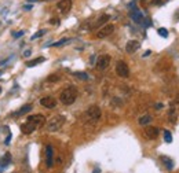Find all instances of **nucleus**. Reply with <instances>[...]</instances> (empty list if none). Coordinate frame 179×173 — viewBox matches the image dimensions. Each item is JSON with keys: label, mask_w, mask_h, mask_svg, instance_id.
I'll list each match as a JSON object with an SVG mask.
<instances>
[{"label": "nucleus", "mask_w": 179, "mask_h": 173, "mask_svg": "<svg viewBox=\"0 0 179 173\" xmlns=\"http://www.w3.org/2000/svg\"><path fill=\"white\" fill-rule=\"evenodd\" d=\"M101 114H102L101 109L98 107V106H91V107H88L87 113H85L88 121H91V122H97V121L101 118Z\"/></svg>", "instance_id": "3"}, {"label": "nucleus", "mask_w": 179, "mask_h": 173, "mask_svg": "<svg viewBox=\"0 0 179 173\" xmlns=\"http://www.w3.org/2000/svg\"><path fill=\"white\" fill-rule=\"evenodd\" d=\"M150 121H152V117H150L149 114H145V115H142V117L138 120V122L139 125H148Z\"/></svg>", "instance_id": "19"}, {"label": "nucleus", "mask_w": 179, "mask_h": 173, "mask_svg": "<svg viewBox=\"0 0 179 173\" xmlns=\"http://www.w3.org/2000/svg\"><path fill=\"white\" fill-rule=\"evenodd\" d=\"M116 73L119 74V77H123V78H127L130 76V69L127 66V63L124 60H119L116 65Z\"/></svg>", "instance_id": "5"}, {"label": "nucleus", "mask_w": 179, "mask_h": 173, "mask_svg": "<svg viewBox=\"0 0 179 173\" xmlns=\"http://www.w3.org/2000/svg\"><path fill=\"white\" fill-rule=\"evenodd\" d=\"M58 8H59L61 12H63V14L69 12L70 8H72V0H59Z\"/></svg>", "instance_id": "9"}, {"label": "nucleus", "mask_w": 179, "mask_h": 173, "mask_svg": "<svg viewBox=\"0 0 179 173\" xmlns=\"http://www.w3.org/2000/svg\"><path fill=\"white\" fill-rule=\"evenodd\" d=\"M21 36H24V32H22V30L17 32V33H12V37H14V38H18V37H21Z\"/></svg>", "instance_id": "29"}, {"label": "nucleus", "mask_w": 179, "mask_h": 173, "mask_svg": "<svg viewBox=\"0 0 179 173\" xmlns=\"http://www.w3.org/2000/svg\"><path fill=\"white\" fill-rule=\"evenodd\" d=\"M158 33H160V36H163V37H167L168 36L167 29H164V28H160L158 29Z\"/></svg>", "instance_id": "25"}, {"label": "nucleus", "mask_w": 179, "mask_h": 173, "mask_svg": "<svg viewBox=\"0 0 179 173\" xmlns=\"http://www.w3.org/2000/svg\"><path fill=\"white\" fill-rule=\"evenodd\" d=\"M168 0H152V3L154 6H161V4H165Z\"/></svg>", "instance_id": "26"}, {"label": "nucleus", "mask_w": 179, "mask_h": 173, "mask_svg": "<svg viewBox=\"0 0 179 173\" xmlns=\"http://www.w3.org/2000/svg\"><path fill=\"white\" fill-rule=\"evenodd\" d=\"M51 24H53V25H58V19H57V18L51 19Z\"/></svg>", "instance_id": "31"}, {"label": "nucleus", "mask_w": 179, "mask_h": 173, "mask_svg": "<svg viewBox=\"0 0 179 173\" xmlns=\"http://www.w3.org/2000/svg\"><path fill=\"white\" fill-rule=\"evenodd\" d=\"M108 21H109V15H108V14L101 15V17L98 18L97 21L94 22V24L91 25V29H97V28H99V26H102V25H103L105 22H108Z\"/></svg>", "instance_id": "12"}, {"label": "nucleus", "mask_w": 179, "mask_h": 173, "mask_svg": "<svg viewBox=\"0 0 179 173\" xmlns=\"http://www.w3.org/2000/svg\"><path fill=\"white\" fill-rule=\"evenodd\" d=\"M69 41V38H62V40H59V41H57V43H54V44H51L53 47H59V46H63L65 43H68Z\"/></svg>", "instance_id": "22"}, {"label": "nucleus", "mask_w": 179, "mask_h": 173, "mask_svg": "<svg viewBox=\"0 0 179 173\" xmlns=\"http://www.w3.org/2000/svg\"><path fill=\"white\" fill-rule=\"evenodd\" d=\"M59 99L65 106H70L72 103H75V100L77 99V89H76V86L72 85V86L65 88L62 92H61Z\"/></svg>", "instance_id": "1"}, {"label": "nucleus", "mask_w": 179, "mask_h": 173, "mask_svg": "<svg viewBox=\"0 0 179 173\" xmlns=\"http://www.w3.org/2000/svg\"><path fill=\"white\" fill-rule=\"evenodd\" d=\"M44 33H46V30H44V29H43V30H39L36 34H34V36H32V38H33V40H34V38H37V37H41Z\"/></svg>", "instance_id": "28"}, {"label": "nucleus", "mask_w": 179, "mask_h": 173, "mask_svg": "<svg viewBox=\"0 0 179 173\" xmlns=\"http://www.w3.org/2000/svg\"><path fill=\"white\" fill-rule=\"evenodd\" d=\"M41 62H44V58H43V56L36 58V59H32V60H29V62H26V66H28V67H33V66H36V65H39V63H41Z\"/></svg>", "instance_id": "18"}, {"label": "nucleus", "mask_w": 179, "mask_h": 173, "mask_svg": "<svg viewBox=\"0 0 179 173\" xmlns=\"http://www.w3.org/2000/svg\"><path fill=\"white\" fill-rule=\"evenodd\" d=\"M30 110H32V104H25V106H22V107H21L18 111H15V113L12 114V115H17V117H18V115L26 114L28 111H30Z\"/></svg>", "instance_id": "17"}, {"label": "nucleus", "mask_w": 179, "mask_h": 173, "mask_svg": "<svg viewBox=\"0 0 179 173\" xmlns=\"http://www.w3.org/2000/svg\"><path fill=\"white\" fill-rule=\"evenodd\" d=\"M130 17H131L132 21H135L136 24H140V22L143 21V15H142V12H140L139 10H132L131 14H130Z\"/></svg>", "instance_id": "14"}, {"label": "nucleus", "mask_w": 179, "mask_h": 173, "mask_svg": "<svg viewBox=\"0 0 179 173\" xmlns=\"http://www.w3.org/2000/svg\"><path fill=\"white\" fill-rule=\"evenodd\" d=\"M47 80H48L50 82H54V81H58V80H59V77L57 76V74H53V76H50Z\"/></svg>", "instance_id": "27"}, {"label": "nucleus", "mask_w": 179, "mask_h": 173, "mask_svg": "<svg viewBox=\"0 0 179 173\" xmlns=\"http://www.w3.org/2000/svg\"><path fill=\"white\" fill-rule=\"evenodd\" d=\"M0 94H2V86H0Z\"/></svg>", "instance_id": "34"}, {"label": "nucleus", "mask_w": 179, "mask_h": 173, "mask_svg": "<svg viewBox=\"0 0 179 173\" xmlns=\"http://www.w3.org/2000/svg\"><path fill=\"white\" fill-rule=\"evenodd\" d=\"M63 124H65L63 115H54L47 124V129H48V132H57L63 126Z\"/></svg>", "instance_id": "2"}, {"label": "nucleus", "mask_w": 179, "mask_h": 173, "mask_svg": "<svg viewBox=\"0 0 179 173\" xmlns=\"http://www.w3.org/2000/svg\"><path fill=\"white\" fill-rule=\"evenodd\" d=\"M10 140H11V135H10V133H8L7 139H6V144H10Z\"/></svg>", "instance_id": "30"}, {"label": "nucleus", "mask_w": 179, "mask_h": 173, "mask_svg": "<svg viewBox=\"0 0 179 173\" xmlns=\"http://www.w3.org/2000/svg\"><path fill=\"white\" fill-rule=\"evenodd\" d=\"M110 65V56L109 55H102L98 58V60H97V69L98 70H105V69H108Z\"/></svg>", "instance_id": "6"}, {"label": "nucleus", "mask_w": 179, "mask_h": 173, "mask_svg": "<svg viewBox=\"0 0 179 173\" xmlns=\"http://www.w3.org/2000/svg\"><path fill=\"white\" fill-rule=\"evenodd\" d=\"M29 2H34V0H29Z\"/></svg>", "instance_id": "35"}, {"label": "nucleus", "mask_w": 179, "mask_h": 173, "mask_svg": "<svg viewBox=\"0 0 179 173\" xmlns=\"http://www.w3.org/2000/svg\"><path fill=\"white\" fill-rule=\"evenodd\" d=\"M10 162H11V155H10V153H6V155L3 157V159L0 161V172H3V169L7 168Z\"/></svg>", "instance_id": "16"}, {"label": "nucleus", "mask_w": 179, "mask_h": 173, "mask_svg": "<svg viewBox=\"0 0 179 173\" xmlns=\"http://www.w3.org/2000/svg\"><path fill=\"white\" fill-rule=\"evenodd\" d=\"M40 103H41V106H44V107H47V109H53L57 106V100L53 96H44V98L40 99Z\"/></svg>", "instance_id": "8"}, {"label": "nucleus", "mask_w": 179, "mask_h": 173, "mask_svg": "<svg viewBox=\"0 0 179 173\" xmlns=\"http://www.w3.org/2000/svg\"><path fill=\"white\" fill-rule=\"evenodd\" d=\"M29 54H30V51H29V50L25 51V56H29Z\"/></svg>", "instance_id": "33"}, {"label": "nucleus", "mask_w": 179, "mask_h": 173, "mask_svg": "<svg viewBox=\"0 0 179 173\" xmlns=\"http://www.w3.org/2000/svg\"><path fill=\"white\" fill-rule=\"evenodd\" d=\"M46 157H47V166L51 168V166L54 165V161H53L54 151H53V147H51V146H47L46 147Z\"/></svg>", "instance_id": "13"}, {"label": "nucleus", "mask_w": 179, "mask_h": 173, "mask_svg": "<svg viewBox=\"0 0 179 173\" xmlns=\"http://www.w3.org/2000/svg\"><path fill=\"white\" fill-rule=\"evenodd\" d=\"M164 139L167 143H171L172 142V137H171V132L169 131H164Z\"/></svg>", "instance_id": "23"}, {"label": "nucleus", "mask_w": 179, "mask_h": 173, "mask_svg": "<svg viewBox=\"0 0 179 173\" xmlns=\"http://www.w3.org/2000/svg\"><path fill=\"white\" fill-rule=\"evenodd\" d=\"M161 161H163V163H164L165 166H167V169H172L174 162H172L171 158H168V157H161Z\"/></svg>", "instance_id": "20"}, {"label": "nucleus", "mask_w": 179, "mask_h": 173, "mask_svg": "<svg viewBox=\"0 0 179 173\" xmlns=\"http://www.w3.org/2000/svg\"><path fill=\"white\" fill-rule=\"evenodd\" d=\"M139 48V41H136V40H130L128 43H127V46H126V51L128 54H134L136 50Z\"/></svg>", "instance_id": "11"}, {"label": "nucleus", "mask_w": 179, "mask_h": 173, "mask_svg": "<svg viewBox=\"0 0 179 173\" xmlns=\"http://www.w3.org/2000/svg\"><path fill=\"white\" fill-rule=\"evenodd\" d=\"M158 133H160V131L157 129L156 126H148L145 129V137H148V139H156V137L158 136Z\"/></svg>", "instance_id": "10"}, {"label": "nucleus", "mask_w": 179, "mask_h": 173, "mask_svg": "<svg viewBox=\"0 0 179 173\" xmlns=\"http://www.w3.org/2000/svg\"><path fill=\"white\" fill-rule=\"evenodd\" d=\"M169 121H171V122H175V109L174 107L169 109Z\"/></svg>", "instance_id": "24"}, {"label": "nucleus", "mask_w": 179, "mask_h": 173, "mask_svg": "<svg viewBox=\"0 0 179 173\" xmlns=\"http://www.w3.org/2000/svg\"><path fill=\"white\" fill-rule=\"evenodd\" d=\"M21 131H22V133H25V135H30L32 132H34L36 131V128L33 126L30 122H25V124H22L21 125Z\"/></svg>", "instance_id": "15"}, {"label": "nucleus", "mask_w": 179, "mask_h": 173, "mask_svg": "<svg viewBox=\"0 0 179 173\" xmlns=\"http://www.w3.org/2000/svg\"><path fill=\"white\" fill-rule=\"evenodd\" d=\"M24 8H25V10H30V8H32V6H30V4H28V6H24Z\"/></svg>", "instance_id": "32"}, {"label": "nucleus", "mask_w": 179, "mask_h": 173, "mask_svg": "<svg viewBox=\"0 0 179 173\" xmlns=\"http://www.w3.org/2000/svg\"><path fill=\"white\" fill-rule=\"evenodd\" d=\"M73 76H76L80 80H88V74H87V73H84V72H75V73H73Z\"/></svg>", "instance_id": "21"}, {"label": "nucleus", "mask_w": 179, "mask_h": 173, "mask_svg": "<svg viewBox=\"0 0 179 173\" xmlns=\"http://www.w3.org/2000/svg\"><path fill=\"white\" fill-rule=\"evenodd\" d=\"M113 32H114V26H113L112 24H109V25L103 26L99 32H98V33H97V37H98V38H105V37L110 36V34L113 33Z\"/></svg>", "instance_id": "7"}, {"label": "nucleus", "mask_w": 179, "mask_h": 173, "mask_svg": "<svg viewBox=\"0 0 179 173\" xmlns=\"http://www.w3.org/2000/svg\"><path fill=\"white\" fill-rule=\"evenodd\" d=\"M26 121L30 122L37 129V128H40L44 125V122H46V117H44L43 114H33V115H29Z\"/></svg>", "instance_id": "4"}]
</instances>
